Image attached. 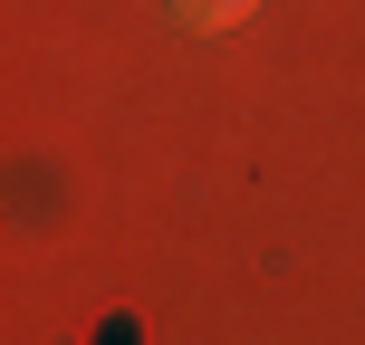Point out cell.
<instances>
[{
	"instance_id": "obj_1",
	"label": "cell",
	"mask_w": 365,
	"mask_h": 345,
	"mask_svg": "<svg viewBox=\"0 0 365 345\" xmlns=\"http://www.w3.org/2000/svg\"><path fill=\"white\" fill-rule=\"evenodd\" d=\"M164 10L182 19V29H240V19H250L259 0H164Z\"/></svg>"
}]
</instances>
